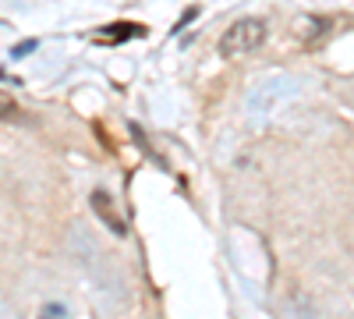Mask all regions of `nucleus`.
I'll use <instances>...</instances> for the list:
<instances>
[{
    "label": "nucleus",
    "instance_id": "3",
    "mask_svg": "<svg viewBox=\"0 0 354 319\" xmlns=\"http://www.w3.org/2000/svg\"><path fill=\"white\" fill-rule=\"evenodd\" d=\"M145 36V25H135V21H117V25H106L96 33V43L110 46V43H124V39H138Z\"/></svg>",
    "mask_w": 354,
    "mask_h": 319
},
{
    "label": "nucleus",
    "instance_id": "1",
    "mask_svg": "<svg viewBox=\"0 0 354 319\" xmlns=\"http://www.w3.org/2000/svg\"><path fill=\"white\" fill-rule=\"evenodd\" d=\"M266 36H270V25H266L262 18H238L220 39V53L227 57V61H238V57L245 53H255Z\"/></svg>",
    "mask_w": 354,
    "mask_h": 319
},
{
    "label": "nucleus",
    "instance_id": "6",
    "mask_svg": "<svg viewBox=\"0 0 354 319\" xmlns=\"http://www.w3.org/2000/svg\"><path fill=\"white\" fill-rule=\"evenodd\" d=\"M36 46H39V39H25V43H18V46L11 50V57H15V61H21V57H28Z\"/></svg>",
    "mask_w": 354,
    "mask_h": 319
},
{
    "label": "nucleus",
    "instance_id": "2",
    "mask_svg": "<svg viewBox=\"0 0 354 319\" xmlns=\"http://www.w3.org/2000/svg\"><path fill=\"white\" fill-rule=\"evenodd\" d=\"M93 210H96V217L110 227V235H117V238H124V235H128V224H124V217H121V213H117L110 192H103V188H96V192H93Z\"/></svg>",
    "mask_w": 354,
    "mask_h": 319
},
{
    "label": "nucleus",
    "instance_id": "5",
    "mask_svg": "<svg viewBox=\"0 0 354 319\" xmlns=\"http://www.w3.org/2000/svg\"><path fill=\"white\" fill-rule=\"evenodd\" d=\"M128 131L135 135V142H138V146H142V153H145V156H149V160H156V163L163 167V160H160V156L153 153V146H149V142H145V135H142V128H138V125H128Z\"/></svg>",
    "mask_w": 354,
    "mask_h": 319
},
{
    "label": "nucleus",
    "instance_id": "4",
    "mask_svg": "<svg viewBox=\"0 0 354 319\" xmlns=\"http://www.w3.org/2000/svg\"><path fill=\"white\" fill-rule=\"evenodd\" d=\"M21 113V107L15 103V96H8L4 89H0V121H15Z\"/></svg>",
    "mask_w": 354,
    "mask_h": 319
}]
</instances>
